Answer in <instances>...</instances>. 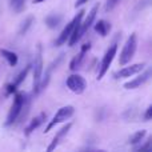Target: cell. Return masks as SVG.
<instances>
[{
    "instance_id": "cell-1",
    "label": "cell",
    "mask_w": 152,
    "mask_h": 152,
    "mask_svg": "<svg viewBox=\"0 0 152 152\" xmlns=\"http://www.w3.org/2000/svg\"><path fill=\"white\" fill-rule=\"evenodd\" d=\"M43 67H44V63H43V47H42V44H37L35 59L31 64L32 77H34L32 88H34L35 95H39V84H40V80H42V76H43Z\"/></svg>"
},
{
    "instance_id": "cell-2",
    "label": "cell",
    "mask_w": 152,
    "mask_h": 152,
    "mask_svg": "<svg viewBox=\"0 0 152 152\" xmlns=\"http://www.w3.org/2000/svg\"><path fill=\"white\" fill-rule=\"evenodd\" d=\"M27 96H28V95H27L26 92H15L12 105H11L10 111H8L7 119H5V121H4L5 127H10L18 121V118H19V115H20L21 110H23V105H24V103H26Z\"/></svg>"
},
{
    "instance_id": "cell-3",
    "label": "cell",
    "mask_w": 152,
    "mask_h": 152,
    "mask_svg": "<svg viewBox=\"0 0 152 152\" xmlns=\"http://www.w3.org/2000/svg\"><path fill=\"white\" fill-rule=\"evenodd\" d=\"M137 50V37L136 34H131V36L127 39L126 44L123 45V50L120 52V56H119V64L121 67L128 64L129 61L134 59L135 53H136Z\"/></svg>"
},
{
    "instance_id": "cell-4",
    "label": "cell",
    "mask_w": 152,
    "mask_h": 152,
    "mask_svg": "<svg viewBox=\"0 0 152 152\" xmlns=\"http://www.w3.org/2000/svg\"><path fill=\"white\" fill-rule=\"evenodd\" d=\"M74 113H75V108L72 107V105H64V107H60L58 111H56L55 115H53V118L50 120V123L47 124L44 132H50L51 129H52L53 127H56L58 124L69 120V119L74 116Z\"/></svg>"
},
{
    "instance_id": "cell-5",
    "label": "cell",
    "mask_w": 152,
    "mask_h": 152,
    "mask_svg": "<svg viewBox=\"0 0 152 152\" xmlns=\"http://www.w3.org/2000/svg\"><path fill=\"white\" fill-rule=\"evenodd\" d=\"M116 52H118V44L113 43V44H111L110 48L105 51L104 56H103V59H102V63H100V66H99V72H97V80H102V79L104 77V75L108 72V69H110L111 64H112L113 59H115V56H116Z\"/></svg>"
},
{
    "instance_id": "cell-6",
    "label": "cell",
    "mask_w": 152,
    "mask_h": 152,
    "mask_svg": "<svg viewBox=\"0 0 152 152\" xmlns=\"http://www.w3.org/2000/svg\"><path fill=\"white\" fill-rule=\"evenodd\" d=\"M66 84H67V87L69 88V91H72L76 95L84 94V91H86V88H87L86 79H84L81 75H79V74L69 75L68 77H67Z\"/></svg>"
},
{
    "instance_id": "cell-7",
    "label": "cell",
    "mask_w": 152,
    "mask_h": 152,
    "mask_svg": "<svg viewBox=\"0 0 152 152\" xmlns=\"http://www.w3.org/2000/svg\"><path fill=\"white\" fill-rule=\"evenodd\" d=\"M31 71V64H28V66H26L23 69H21L20 72L18 74L15 79H13L12 83L7 84V86L4 87V95L5 96H10V95H13L16 91H18V87L20 86L21 83H23L24 80H26L27 75H28V72Z\"/></svg>"
},
{
    "instance_id": "cell-8",
    "label": "cell",
    "mask_w": 152,
    "mask_h": 152,
    "mask_svg": "<svg viewBox=\"0 0 152 152\" xmlns=\"http://www.w3.org/2000/svg\"><path fill=\"white\" fill-rule=\"evenodd\" d=\"M63 59H64V53H60V55H59L55 60L51 61L50 66L45 68V74L42 76V80H40V84H39V94L43 91V89H45L48 87V83H50V80H51V75H52L53 69L58 68V67L60 66V63L63 61Z\"/></svg>"
},
{
    "instance_id": "cell-9",
    "label": "cell",
    "mask_w": 152,
    "mask_h": 152,
    "mask_svg": "<svg viewBox=\"0 0 152 152\" xmlns=\"http://www.w3.org/2000/svg\"><path fill=\"white\" fill-rule=\"evenodd\" d=\"M145 68V63H135L131 66H123V68L119 69L118 72H115L113 77L115 79H126V77H131L134 75H137Z\"/></svg>"
},
{
    "instance_id": "cell-10",
    "label": "cell",
    "mask_w": 152,
    "mask_h": 152,
    "mask_svg": "<svg viewBox=\"0 0 152 152\" xmlns=\"http://www.w3.org/2000/svg\"><path fill=\"white\" fill-rule=\"evenodd\" d=\"M97 11H99V4H95L94 7L91 8V11L88 12V15L86 16V19H84V20H81V23H80V32H79V34H80V37H83L84 35H86V32L92 27V24L95 23V19H96Z\"/></svg>"
},
{
    "instance_id": "cell-11",
    "label": "cell",
    "mask_w": 152,
    "mask_h": 152,
    "mask_svg": "<svg viewBox=\"0 0 152 152\" xmlns=\"http://www.w3.org/2000/svg\"><path fill=\"white\" fill-rule=\"evenodd\" d=\"M84 13H86V11L84 10H81L80 12H77L76 13V21H75V26H74V29H72V34H71V36H69V39H68V45L69 47H74V45H76L79 43V40L81 39L80 37V23H81V20H83V18H84Z\"/></svg>"
},
{
    "instance_id": "cell-12",
    "label": "cell",
    "mask_w": 152,
    "mask_h": 152,
    "mask_svg": "<svg viewBox=\"0 0 152 152\" xmlns=\"http://www.w3.org/2000/svg\"><path fill=\"white\" fill-rule=\"evenodd\" d=\"M71 128H72V123H67V124H64V126L61 127V128L59 129L58 132H56V135L53 136V139H52V142H51V144L48 145L47 151H48V152H51V151L55 150V148L61 143V140H63L64 137H66L67 135H68V132H69V129H71Z\"/></svg>"
},
{
    "instance_id": "cell-13",
    "label": "cell",
    "mask_w": 152,
    "mask_h": 152,
    "mask_svg": "<svg viewBox=\"0 0 152 152\" xmlns=\"http://www.w3.org/2000/svg\"><path fill=\"white\" fill-rule=\"evenodd\" d=\"M75 21H76V18L72 19V20L69 21V23L63 28V31L60 32V35L58 36V39H56V42H55V45H56V47H60V45L67 44V42H68L69 36H71V34H72V29H74Z\"/></svg>"
},
{
    "instance_id": "cell-14",
    "label": "cell",
    "mask_w": 152,
    "mask_h": 152,
    "mask_svg": "<svg viewBox=\"0 0 152 152\" xmlns=\"http://www.w3.org/2000/svg\"><path fill=\"white\" fill-rule=\"evenodd\" d=\"M143 72V71H142ZM151 77V71L150 69H147L145 72H143L142 75H139L137 77L132 79L131 81H127L126 84H124V88L126 89H135V88H139L140 86H143L144 83H147L148 80H150Z\"/></svg>"
},
{
    "instance_id": "cell-15",
    "label": "cell",
    "mask_w": 152,
    "mask_h": 152,
    "mask_svg": "<svg viewBox=\"0 0 152 152\" xmlns=\"http://www.w3.org/2000/svg\"><path fill=\"white\" fill-rule=\"evenodd\" d=\"M45 120H47V113L45 112H42V113H39L37 116H35V118L29 121L28 126L26 127V129H24V135H26V136H29V135H31L35 129L39 128V127L42 126Z\"/></svg>"
},
{
    "instance_id": "cell-16",
    "label": "cell",
    "mask_w": 152,
    "mask_h": 152,
    "mask_svg": "<svg viewBox=\"0 0 152 152\" xmlns=\"http://www.w3.org/2000/svg\"><path fill=\"white\" fill-rule=\"evenodd\" d=\"M89 48H91V43H86V44H83L80 52H79L77 55L71 60V63H69V69H71V71H76V69L81 66V63H83V60H84V56H86L87 51H89Z\"/></svg>"
},
{
    "instance_id": "cell-17",
    "label": "cell",
    "mask_w": 152,
    "mask_h": 152,
    "mask_svg": "<svg viewBox=\"0 0 152 152\" xmlns=\"http://www.w3.org/2000/svg\"><path fill=\"white\" fill-rule=\"evenodd\" d=\"M0 55L7 61L10 67H15L19 61V56L16 55L15 52H12V51H10V50H5V48H0Z\"/></svg>"
},
{
    "instance_id": "cell-18",
    "label": "cell",
    "mask_w": 152,
    "mask_h": 152,
    "mask_svg": "<svg viewBox=\"0 0 152 152\" xmlns=\"http://www.w3.org/2000/svg\"><path fill=\"white\" fill-rule=\"evenodd\" d=\"M61 21H63V16L59 15V13H51V15H48L47 18L44 19L45 26L51 29L58 28V27L61 24Z\"/></svg>"
},
{
    "instance_id": "cell-19",
    "label": "cell",
    "mask_w": 152,
    "mask_h": 152,
    "mask_svg": "<svg viewBox=\"0 0 152 152\" xmlns=\"http://www.w3.org/2000/svg\"><path fill=\"white\" fill-rule=\"evenodd\" d=\"M94 28H95V31L100 35V36L105 37L108 35V32L111 31V24L108 23V21H105V20H97L96 23H95Z\"/></svg>"
},
{
    "instance_id": "cell-20",
    "label": "cell",
    "mask_w": 152,
    "mask_h": 152,
    "mask_svg": "<svg viewBox=\"0 0 152 152\" xmlns=\"http://www.w3.org/2000/svg\"><path fill=\"white\" fill-rule=\"evenodd\" d=\"M145 135H147V131H145V129H140V131H136L135 134H132L131 136H129L128 143H129V144H132V145L139 144V143H142L143 140H144Z\"/></svg>"
},
{
    "instance_id": "cell-21",
    "label": "cell",
    "mask_w": 152,
    "mask_h": 152,
    "mask_svg": "<svg viewBox=\"0 0 152 152\" xmlns=\"http://www.w3.org/2000/svg\"><path fill=\"white\" fill-rule=\"evenodd\" d=\"M34 21H35L34 16H28V18L24 19L23 23L20 24V28H19V35H20V36H24V35H26L27 32H28V29L32 27Z\"/></svg>"
},
{
    "instance_id": "cell-22",
    "label": "cell",
    "mask_w": 152,
    "mask_h": 152,
    "mask_svg": "<svg viewBox=\"0 0 152 152\" xmlns=\"http://www.w3.org/2000/svg\"><path fill=\"white\" fill-rule=\"evenodd\" d=\"M26 7V0H11V8L13 10V12L20 13Z\"/></svg>"
},
{
    "instance_id": "cell-23",
    "label": "cell",
    "mask_w": 152,
    "mask_h": 152,
    "mask_svg": "<svg viewBox=\"0 0 152 152\" xmlns=\"http://www.w3.org/2000/svg\"><path fill=\"white\" fill-rule=\"evenodd\" d=\"M119 3H120V0H107V3H105V11H112Z\"/></svg>"
},
{
    "instance_id": "cell-24",
    "label": "cell",
    "mask_w": 152,
    "mask_h": 152,
    "mask_svg": "<svg viewBox=\"0 0 152 152\" xmlns=\"http://www.w3.org/2000/svg\"><path fill=\"white\" fill-rule=\"evenodd\" d=\"M151 142H152V139H150V142H147L144 145H140V147H137L136 150H137V151H150L151 147H152V145H151Z\"/></svg>"
},
{
    "instance_id": "cell-25",
    "label": "cell",
    "mask_w": 152,
    "mask_h": 152,
    "mask_svg": "<svg viewBox=\"0 0 152 152\" xmlns=\"http://www.w3.org/2000/svg\"><path fill=\"white\" fill-rule=\"evenodd\" d=\"M151 112H152V107L151 105H148L147 110H145V113H144V120L145 121L151 120Z\"/></svg>"
},
{
    "instance_id": "cell-26",
    "label": "cell",
    "mask_w": 152,
    "mask_h": 152,
    "mask_svg": "<svg viewBox=\"0 0 152 152\" xmlns=\"http://www.w3.org/2000/svg\"><path fill=\"white\" fill-rule=\"evenodd\" d=\"M86 3H88V0H76V3H75V7L77 8V7H80V5L86 4Z\"/></svg>"
},
{
    "instance_id": "cell-27",
    "label": "cell",
    "mask_w": 152,
    "mask_h": 152,
    "mask_svg": "<svg viewBox=\"0 0 152 152\" xmlns=\"http://www.w3.org/2000/svg\"><path fill=\"white\" fill-rule=\"evenodd\" d=\"M43 1H45V0H34V3H36V4L37 3H43Z\"/></svg>"
}]
</instances>
